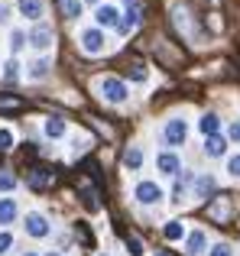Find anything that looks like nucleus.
I'll list each match as a JSON object with an SVG mask.
<instances>
[{"instance_id": "c85d7f7f", "label": "nucleus", "mask_w": 240, "mask_h": 256, "mask_svg": "<svg viewBox=\"0 0 240 256\" xmlns=\"http://www.w3.org/2000/svg\"><path fill=\"white\" fill-rule=\"evenodd\" d=\"M228 172L230 175H240V156H230L228 159Z\"/></svg>"}, {"instance_id": "423d86ee", "label": "nucleus", "mask_w": 240, "mask_h": 256, "mask_svg": "<svg viewBox=\"0 0 240 256\" xmlns=\"http://www.w3.org/2000/svg\"><path fill=\"white\" fill-rule=\"evenodd\" d=\"M26 234H32V237H46V234H49V220H46L39 211H30V214H26Z\"/></svg>"}, {"instance_id": "473e14b6", "label": "nucleus", "mask_w": 240, "mask_h": 256, "mask_svg": "<svg viewBox=\"0 0 240 256\" xmlns=\"http://www.w3.org/2000/svg\"><path fill=\"white\" fill-rule=\"evenodd\" d=\"M230 140H240V120L230 124Z\"/></svg>"}, {"instance_id": "0eeeda50", "label": "nucleus", "mask_w": 240, "mask_h": 256, "mask_svg": "<svg viewBox=\"0 0 240 256\" xmlns=\"http://www.w3.org/2000/svg\"><path fill=\"white\" fill-rule=\"evenodd\" d=\"M185 136H188L185 120H169V126H166V140H169L172 146H178V143H185Z\"/></svg>"}, {"instance_id": "bb28decb", "label": "nucleus", "mask_w": 240, "mask_h": 256, "mask_svg": "<svg viewBox=\"0 0 240 256\" xmlns=\"http://www.w3.org/2000/svg\"><path fill=\"white\" fill-rule=\"evenodd\" d=\"M208 256H234V250H230L228 244H218V246H214V250H211Z\"/></svg>"}, {"instance_id": "b1692460", "label": "nucleus", "mask_w": 240, "mask_h": 256, "mask_svg": "<svg viewBox=\"0 0 240 256\" xmlns=\"http://www.w3.org/2000/svg\"><path fill=\"white\" fill-rule=\"evenodd\" d=\"M130 78H133V82H146V68H143V65H130Z\"/></svg>"}, {"instance_id": "9b49d317", "label": "nucleus", "mask_w": 240, "mask_h": 256, "mask_svg": "<svg viewBox=\"0 0 240 256\" xmlns=\"http://www.w3.org/2000/svg\"><path fill=\"white\" fill-rule=\"evenodd\" d=\"M211 192H214V178H211V175H202V178L195 182V198H208Z\"/></svg>"}, {"instance_id": "2f4dec72", "label": "nucleus", "mask_w": 240, "mask_h": 256, "mask_svg": "<svg viewBox=\"0 0 240 256\" xmlns=\"http://www.w3.org/2000/svg\"><path fill=\"white\" fill-rule=\"evenodd\" d=\"M16 68H20L16 62H6V72H4V75H6V78H16Z\"/></svg>"}, {"instance_id": "9d476101", "label": "nucleus", "mask_w": 240, "mask_h": 256, "mask_svg": "<svg viewBox=\"0 0 240 256\" xmlns=\"http://www.w3.org/2000/svg\"><path fill=\"white\" fill-rule=\"evenodd\" d=\"M94 20H98L101 26H114V23H117V10H114L110 4H101V6H98V13H94Z\"/></svg>"}, {"instance_id": "4468645a", "label": "nucleus", "mask_w": 240, "mask_h": 256, "mask_svg": "<svg viewBox=\"0 0 240 256\" xmlns=\"http://www.w3.org/2000/svg\"><path fill=\"white\" fill-rule=\"evenodd\" d=\"M159 172L176 175V172H178V159L172 156V152H162V156H159Z\"/></svg>"}, {"instance_id": "a211bd4d", "label": "nucleus", "mask_w": 240, "mask_h": 256, "mask_svg": "<svg viewBox=\"0 0 240 256\" xmlns=\"http://www.w3.org/2000/svg\"><path fill=\"white\" fill-rule=\"evenodd\" d=\"M224 150H228V146H224L221 136H208V143H204V152H208V156H224Z\"/></svg>"}, {"instance_id": "1a4fd4ad", "label": "nucleus", "mask_w": 240, "mask_h": 256, "mask_svg": "<svg viewBox=\"0 0 240 256\" xmlns=\"http://www.w3.org/2000/svg\"><path fill=\"white\" fill-rule=\"evenodd\" d=\"M20 13L26 20H39L42 16V0H20Z\"/></svg>"}, {"instance_id": "ddd939ff", "label": "nucleus", "mask_w": 240, "mask_h": 256, "mask_svg": "<svg viewBox=\"0 0 240 256\" xmlns=\"http://www.w3.org/2000/svg\"><path fill=\"white\" fill-rule=\"evenodd\" d=\"M136 23H140V10H136V6H130L126 16L120 20V32H133V30H136Z\"/></svg>"}, {"instance_id": "39448f33", "label": "nucleus", "mask_w": 240, "mask_h": 256, "mask_svg": "<svg viewBox=\"0 0 240 256\" xmlns=\"http://www.w3.org/2000/svg\"><path fill=\"white\" fill-rule=\"evenodd\" d=\"M30 42L36 46V49H49L52 42H56V32H52V26H46V23H39L36 30L30 32Z\"/></svg>"}, {"instance_id": "cd10ccee", "label": "nucleus", "mask_w": 240, "mask_h": 256, "mask_svg": "<svg viewBox=\"0 0 240 256\" xmlns=\"http://www.w3.org/2000/svg\"><path fill=\"white\" fill-rule=\"evenodd\" d=\"M10 244H13V237H10L6 230H0V253H6V250H10Z\"/></svg>"}, {"instance_id": "6e6552de", "label": "nucleus", "mask_w": 240, "mask_h": 256, "mask_svg": "<svg viewBox=\"0 0 240 256\" xmlns=\"http://www.w3.org/2000/svg\"><path fill=\"white\" fill-rule=\"evenodd\" d=\"M26 185H30L32 192H42V188H49V185H52V172H46V169H32V172H30V178H26Z\"/></svg>"}, {"instance_id": "6ab92c4d", "label": "nucleus", "mask_w": 240, "mask_h": 256, "mask_svg": "<svg viewBox=\"0 0 240 256\" xmlns=\"http://www.w3.org/2000/svg\"><path fill=\"white\" fill-rule=\"evenodd\" d=\"M46 133H49V136H62L65 133V120L62 117H49L46 120Z\"/></svg>"}, {"instance_id": "20e7f679", "label": "nucleus", "mask_w": 240, "mask_h": 256, "mask_svg": "<svg viewBox=\"0 0 240 256\" xmlns=\"http://www.w3.org/2000/svg\"><path fill=\"white\" fill-rule=\"evenodd\" d=\"M101 94L110 100V104H120V100L126 98V84L120 82V78H104V82H101Z\"/></svg>"}, {"instance_id": "f03ea898", "label": "nucleus", "mask_w": 240, "mask_h": 256, "mask_svg": "<svg viewBox=\"0 0 240 256\" xmlns=\"http://www.w3.org/2000/svg\"><path fill=\"white\" fill-rule=\"evenodd\" d=\"M133 194H136L140 204H159V201H162V188H159L156 182H140Z\"/></svg>"}, {"instance_id": "7ed1b4c3", "label": "nucleus", "mask_w": 240, "mask_h": 256, "mask_svg": "<svg viewBox=\"0 0 240 256\" xmlns=\"http://www.w3.org/2000/svg\"><path fill=\"white\" fill-rule=\"evenodd\" d=\"M104 46H108V39H104L101 30H88V32L82 36V49L88 52V56H101Z\"/></svg>"}, {"instance_id": "aec40b11", "label": "nucleus", "mask_w": 240, "mask_h": 256, "mask_svg": "<svg viewBox=\"0 0 240 256\" xmlns=\"http://www.w3.org/2000/svg\"><path fill=\"white\" fill-rule=\"evenodd\" d=\"M204 250V234L202 230H195V234H188V253H202Z\"/></svg>"}, {"instance_id": "e433bc0d", "label": "nucleus", "mask_w": 240, "mask_h": 256, "mask_svg": "<svg viewBox=\"0 0 240 256\" xmlns=\"http://www.w3.org/2000/svg\"><path fill=\"white\" fill-rule=\"evenodd\" d=\"M49 256H62V253H49Z\"/></svg>"}, {"instance_id": "a878e982", "label": "nucleus", "mask_w": 240, "mask_h": 256, "mask_svg": "<svg viewBox=\"0 0 240 256\" xmlns=\"http://www.w3.org/2000/svg\"><path fill=\"white\" fill-rule=\"evenodd\" d=\"M13 146V133L10 130H0V150H10Z\"/></svg>"}, {"instance_id": "5701e85b", "label": "nucleus", "mask_w": 240, "mask_h": 256, "mask_svg": "<svg viewBox=\"0 0 240 256\" xmlns=\"http://www.w3.org/2000/svg\"><path fill=\"white\" fill-rule=\"evenodd\" d=\"M62 6H65V13H68L72 20L82 16V0H62Z\"/></svg>"}, {"instance_id": "c9c22d12", "label": "nucleus", "mask_w": 240, "mask_h": 256, "mask_svg": "<svg viewBox=\"0 0 240 256\" xmlns=\"http://www.w3.org/2000/svg\"><path fill=\"white\" fill-rule=\"evenodd\" d=\"M156 256H169V253H162V250H159V253H156Z\"/></svg>"}, {"instance_id": "f8f14e48", "label": "nucleus", "mask_w": 240, "mask_h": 256, "mask_svg": "<svg viewBox=\"0 0 240 256\" xmlns=\"http://www.w3.org/2000/svg\"><path fill=\"white\" fill-rule=\"evenodd\" d=\"M78 198H82V204L88 208V211H98V208H101V201H98V192H94V188H82V192H78Z\"/></svg>"}, {"instance_id": "4be33fe9", "label": "nucleus", "mask_w": 240, "mask_h": 256, "mask_svg": "<svg viewBox=\"0 0 240 256\" xmlns=\"http://www.w3.org/2000/svg\"><path fill=\"white\" fill-rule=\"evenodd\" d=\"M46 75H49V62H46V58H39V62L30 68V78H46Z\"/></svg>"}, {"instance_id": "f3484780", "label": "nucleus", "mask_w": 240, "mask_h": 256, "mask_svg": "<svg viewBox=\"0 0 240 256\" xmlns=\"http://www.w3.org/2000/svg\"><path fill=\"white\" fill-rule=\"evenodd\" d=\"M13 218H16V204H13L10 198H4L0 201V224H10Z\"/></svg>"}, {"instance_id": "393cba45", "label": "nucleus", "mask_w": 240, "mask_h": 256, "mask_svg": "<svg viewBox=\"0 0 240 256\" xmlns=\"http://www.w3.org/2000/svg\"><path fill=\"white\" fill-rule=\"evenodd\" d=\"M0 107H4V110H20V98H0Z\"/></svg>"}, {"instance_id": "f257e3e1", "label": "nucleus", "mask_w": 240, "mask_h": 256, "mask_svg": "<svg viewBox=\"0 0 240 256\" xmlns=\"http://www.w3.org/2000/svg\"><path fill=\"white\" fill-rule=\"evenodd\" d=\"M208 218L218 220V224H228V220L234 218V198H230V194H218L214 204H208Z\"/></svg>"}, {"instance_id": "7c9ffc66", "label": "nucleus", "mask_w": 240, "mask_h": 256, "mask_svg": "<svg viewBox=\"0 0 240 256\" xmlns=\"http://www.w3.org/2000/svg\"><path fill=\"white\" fill-rule=\"evenodd\" d=\"M10 46H13V52L23 49V32H13V36H10Z\"/></svg>"}, {"instance_id": "72a5a7b5", "label": "nucleus", "mask_w": 240, "mask_h": 256, "mask_svg": "<svg viewBox=\"0 0 240 256\" xmlns=\"http://www.w3.org/2000/svg\"><path fill=\"white\" fill-rule=\"evenodd\" d=\"M126 244H130V253H143V250H140V240H136V237H130Z\"/></svg>"}, {"instance_id": "4c0bfd02", "label": "nucleus", "mask_w": 240, "mask_h": 256, "mask_svg": "<svg viewBox=\"0 0 240 256\" xmlns=\"http://www.w3.org/2000/svg\"><path fill=\"white\" fill-rule=\"evenodd\" d=\"M26 256H36V253H26Z\"/></svg>"}, {"instance_id": "f704fd0d", "label": "nucleus", "mask_w": 240, "mask_h": 256, "mask_svg": "<svg viewBox=\"0 0 240 256\" xmlns=\"http://www.w3.org/2000/svg\"><path fill=\"white\" fill-rule=\"evenodd\" d=\"M6 16H10V10H6V6H0V23H6Z\"/></svg>"}, {"instance_id": "c756f323", "label": "nucleus", "mask_w": 240, "mask_h": 256, "mask_svg": "<svg viewBox=\"0 0 240 256\" xmlns=\"http://www.w3.org/2000/svg\"><path fill=\"white\" fill-rule=\"evenodd\" d=\"M13 185H16V178H13V175H0V188H4V192H10Z\"/></svg>"}, {"instance_id": "412c9836", "label": "nucleus", "mask_w": 240, "mask_h": 256, "mask_svg": "<svg viewBox=\"0 0 240 256\" xmlns=\"http://www.w3.org/2000/svg\"><path fill=\"white\" fill-rule=\"evenodd\" d=\"M140 162H143V152H140V150H126V156H124L126 169H140Z\"/></svg>"}, {"instance_id": "2eb2a0df", "label": "nucleus", "mask_w": 240, "mask_h": 256, "mask_svg": "<svg viewBox=\"0 0 240 256\" xmlns=\"http://www.w3.org/2000/svg\"><path fill=\"white\" fill-rule=\"evenodd\" d=\"M198 130H202L204 136H214V133H218V117H214V114H204V117L198 120Z\"/></svg>"}, {"instance_id": "dca6fc26", "label": "nucleus", "mask_w": 240, "mask_h": 256, "mask_svg": "<svg viewBox=\"0 0 240 256\" xmlns=\"http://www.w3.org/2000/svg\"><path fill=\"white\" fill-rule=\"evenodd\" d=\"M162 234H166V240H182V237H185V227L178 224V220H166Z\"/></svg>"}]
</instances>
